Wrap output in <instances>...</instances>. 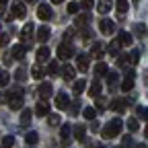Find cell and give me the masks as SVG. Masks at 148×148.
<instances>
[{"label":"cell","instance_id":"44","mask_svg":"<svg viewBox=\"0 0 148 148\" xmlns=\"http://www.w3.org/2000/svg\"><path fill=\"white\" fill-rule=\"evenodd\" d=\"M134 33H136V35H140V37H142V35H144V33H146V29H144V25H140V23H138V25H134Z\"/></svg>","mask_w":148,"mask_h":148},{"label":"cell","instance_id":"37","mask_svg":"<svg viewBox=\"0 0 148 148\" xmlns=\"http://www.w3.org/2000/svg\"><path fill=\"white\" fill-rule=\"evenodd\" d=\"M47 123H49V125H58V123H60V115H56V113H47Z\"/></svg>","mask_w":148,"mask_h":148},{"label":"cell","instance_id":"38","mask_svg":"<svg viewBox=\"0 0 148 148\" xmlns=\"http://www.w3.org/2000/svg\"><path fill=\"white\" fill-rule=\"evenodd\" d=\"M127 130H130V132H136V130H138V119L136 117H130L127 119Z\"/></svg>","mask_w":148,"mask_h":148},{"label":"cell","instance_id":"28","mask_svg":"<svg viewBox=\"0 0 148 148\" xmlns=\"http://www.w3.org/2000/svg\"><path fill=\"white\" fill-rule=\"evenodd\" d=\"M82 115H84L86 119H95V115H97V109H95V107H86V109L82 111Z\"/></svg>","mask_w":148,"mask_h":148},{"label":"cell","instance_id":"1","mask_svg":"<svg viewBox=\"0 0 148 148\" xmlns=\"http://www.w3.org/2000/svg\"><path fill=\"white\" fill-rule=\"evenodd\" d=\"M121 119H111L103 130H101V136L105 138V140H111V138H115L119 132H121Z\"/></svg>","mask_w":148,"mask_h":148},{"label":"cell","instance_id":"15","mask_svg":"<svg viewBox=\"0 0 148 148\" xmlns=\"http://www.w3.org/2000/svg\"><path fill=\"white\" fill-rule=\"evenodd\" d=\"M76 66H78V70H80V72H86V70H88V56L80 53L78 58H76Z\"/></svg>","mask_w":148,"mask_h":148},{"label":"cell","instance_id":"41","mask_svg":"<svg viewBox=\"0 0 148 148\" xmlns=\"http://www.w3.org/2000/svg\"><path fill=\"white\" fill-rule=\"evenodd\" d=\"M127 62H130V56H125V53L119 56L117 53V66H127Z\"/></svg>","mask_w":148,"mask_h":148},{"label":"cell","instance_id":"48","mask_svg":"<svg viewBox=\"0 0 148 148\" xmlns=\"http://www.w3.org/2000/svg\"><path fill=\"white\" fill-rule=\"evenodd\" d=\"M72 37H74V29H68V31H66V35H64V39H66V41H70Z\"/></svg>","mask_w":148,"mask_h":148},{"label":"cell","instance_id":"24","mask_svg":"<svg viewBox=\"0 0 148 148\" xmlns=\"http://www.w3.org/2000/svg\"><path fill=\"white\" fill-rule=\"evenodd\" d=\"M31 76H33V78H37V80L43 78V68H41V64H35V66L31 68Z\"/></svg>","mask_w":148,"mask_h":148},{"label":"cell","instance_id":"47","mask_svg":"<svg viewBox=\"0 0 148 148\" xmlns=\"http://www.w3.org/2000/svg\"><path fill=\"white\" fill-rule=\"evenodd\" d=\"M92 4H95V0H82V2H80L82 8H92Z\"/></svg>","mask_w":148,"mask_h":148},{"label":"cell","instance_id":"45","mask_svg":"<svg viewBox=\"0 0 148 148\" xmlns=\"http://www.w3.org/2000/svg\"><path fill=\"white\" fill-rule=\"evenodd\" d=\"M95 99H97V101H95V105H97V109H103V107H105V105H107V101H105V99H103V97H99V95H97V97H95Z\"/></svg>","mask_w":148,"mask_h":148},{"label":"cell","instance_id":"40","mask_svg":"<svg viewBox=\"0 0 148 148\" xmlns=\"http://www.w3.org/2000/svg\"><path fill=\"white\" fill-rule=\"evenodd\" d=\"M136 115L142 117V119H148V107H138L136 109Z\"/></svg>","mask_w":148,"mask_h":148},{"label":"cell","instance_id":"60","mask_svg":"<svg viewBox=\"0 0 148 148\" xmlns=\"http://www.w3.org/2000/svg\"><path fill=\"white\" fill-rule=\"evenodd\" d=\"M121 148H123V146H121Z\"/></svg>","mask_w":148,"mask_h":148},{"label":"cell","instance_id":"13","mask_svg":"<svg viewBox=\"0 0 148 148\" xmlns=\"http://www.w3.org/2000/svg\"><path fill=\"white\" fill-rule=\"evenodd\" d=\"M117 41H119V45H123V47L132 45V33H125V31H121V33L117 35Z\"/></svg>","mask_w":148,"mask_h":148},{"label":"cell","instance_id":"29","mask_svg":"<svg viewBox=\"0 0 148 148\" xmlns=\"http://www.w3.org/2000/svg\"><path fill=\"white\" fill-rule=\"evenodd\" d=\"M119 47H121V45H119V41H113V43H111V45L107 47L109 56H117V53H119Z\"/></svg>","mask_w":148,"mask_h":148},{"label":"cell","instance_id":"50","mask_svg":"<svg viewBox=\"0 0 148 148\" xmlns=\"http://www.w3.org/2000/svg\"><path fill=\"white\" fill-rule=\"evenodd\" d=\"M78 107H80V101H74V105H72V109H70V113H76Z\"/></svg>","mask_w":148,"mask_h":148},{"label":"cell","instance_id":"56","mask_svg":"<svg viewBox=\"0 0 148 148\" xmlns=\"http://www.w3.org/2000/svg\"><path fill=\"white\" fill-rule=\"evenodd\" d=\"M6 2H8V0H0V6H4Z\"/></svg>","mask_w":148,"mask_h":148},{"label":"cell","instance_id":"9","mask_svg":"<svg viewBox=\"0 0 148 148\" xmlns=\"http://www.w3.org/2000/svg\"><path fill=\"white\" fill-rule=\"evenodd\" d=\"M134 76H136L134 72H127V76H125L123 82H121V90H123V92H130V90L134 88Z\"/></svg>","mask_w":148,"mask_h":148},{"label":"cell","instance_id":"49","mask_svg":"<svg viewBox=\"0 0 148 148\" xmlns=\"http://www.w3.org/2000/svg\"><path fill=\"white\" fill-rule=\"evenodd\" d=\"M130 146H132V138L125 136V138H123V148H130Z\"/></svg>","mask_w":148,"mask_h":148},{"label":"cell","instance_id":"27","mask_svg":"<svg viewBox=\"0 0 148 148\" xmlns=\"http://www.w3.org/2000/svg\"><path fill=\"white\" fill-rule=\"evenodd\" d=\"M95 74H97V76H105V74H107V64L99 62V64L95 66Z\"/></svg>","mask_w":148,"mask_h":148},{"label":"cell","instance_id":"42","mask_svg":"<svg viewBox=\"0 0 148 148\" xmlns=\"http://www.w3.org/2000/svg\"><path fill=\"white\" fill-rule=\"evenodd\" d=\"M10 41V33H0V47H4Z\"/></svg>","mask_w":148,"mask_h":148},{"label":"cell","instance_id":"33","mask_svg":"<svg viewBox=\"0 0 148 148\" xmlns=\"http://www.w3.org/2000/svg\"><path fill=\"white\" fill-rule=\"evenodd\" d=\"M105 76H107V84H109V86H113V84L117 82V74H115V72H109V70H107Z\"/></svg>","mask_w":148,"mask_h":148},{"label":"cell","instance_id":"8","mask_svg":"<svg viewBox=\"0 0 148 148\" xmlns=\"http://www.w3.org/2000/svg\"><path fill=\"white\" fill-rule=\"evenodd\" d=\"M103 53H105V45L99 43V41H95V43H92V47H90V56H92L95 60H101Z\"/></svg>","mask_w":148,"mask_h":148},{"label":"cell","instance_id":"43","mask_svg":"<svg viewBox=\"0 0 148 148\" xmlns=\"http://www.w3.org/2000/svg\"><path fill=\"white\" fill-rule=\"evenodd\" d=\"M8 80H10V76L6 72H0V86H6L8 84Z\"/></svg>","mask_w":148,"mask_h":148},{"label":"cell","instance_id":"26","mask_svg":"<svg viewBox=\"0 0 148 148\" xmlns=\"http://www.w3.org/2000/svg\"><path fill=\"white\" fill-rule=\"evenodd\" d=\"M37 140H39V136H37V132H29V134L25 136V142H27L29 146H33V144H37Z\"/></svg>","mask_w":148,"mask_h":148},{"label":"cell","instance_id":"2","mask_svg":"<svg viewBox=\"0 0 148 148\" xmlns=\"http://www.w3.org/2000/svg\"><path fill=\"white\" fill-rule=\"evenodd\" d=\"M23 101H25V97H23V90H21V88L10 90V92H8V97H6L8 107H10V109H14V111L23 107Z\"/></svg>","mask_w":148,"mask_h":148},{"label":"cell","instance_id":"14","mask_svg":"<svg viewBox=\"0 0 148 148\" xmlns=\"http://www.w3.org/2000/svg\"><path fill=\"white\" fill-rule=\"evenodd\" d=\"M70 134H72V127H70L68 123H64V125L60 127V140H62V144H68Z\"/></svg>","mask_w":148,"mask_h":148},{"label":"cell","instance_id":"35","mask_svg":"<svg viewBox=\"0 0 148 148\" xmlns=\"http://www.w3.org/2000/svg\"><path fill=\"white\" fill-rule=\"evenodd\" d=\"M14 78H16L18 82H23V80L27 78V72H25V68H18V70L14 72Z\"/></svg>","mask_w":148,"mask_h":148},{"label":"cell","instance_id":"53","mask_svg":"<svg viewBox=\"0 0 148 148\" xmlns=\"http://www.w3.org/2000/svg\"><path fill=\"white\" fill-rule=\"evenodd\" d=\"M25 2H27V4H35V2H37V0H25Z\"/></svg>","mask_w":148,"mask_h":148},{"label":"cell","instance_id":"34","mask_svg":"<svg viewBox=\"0 0 148 148\" xmlns=\"http://www.w3.org/2000/svg\"><path fill=\"white\" fill-rule=\"evenodd\" d=\"M84 86H86L84 80H76V82H74V92H76V95H80V92L84 90Z\"/></svg>","mask_w":148,"mask_h":148},{"label":"cell","instance_id":"55","mask_svg":"<svg viewBox=\"0 0 148 148\" xmlns=\"http://www.w3.org/2000/svg\"><path fill=\"white\" fill-rule=\"evenodd\" d=\"M51 2H53V4H60V2H64V0H51Z\"/></svg>","mask_w":148,"mask_h":148},{"label":"cell","instance_id":"54","mask_svg":"<svg viewBox=\"0 0 148 148\" xmlns=\"http://www.w3.org/2000/svg\"><path fill=\"white\" fill-rule=\"evenodd\" d=\"M4 101H6V97H4V95H0V103H4Z\"/></svg>","mask_w":148,"mask_h":148},{"label":"cell","instance_id":"30","mask_svg":"<svg viewBox=\"0 0 148 148\" xmlns=\"http://www.w3.org/2000/svg\"><path fill=\"white\" fill-rule=\"evenodd\" d=\"M31 115H33L31 111H29V109H25L23 113H21V123H23V125H29V121H31Z\"/></svg>","mask_w":148,"mask_h":148},{"label":"cell","instance_id":"23","mask_svg":"<svg viewBox=\"0 0 148 148\" xmlns=\"http://www.w3.org/2000/svg\"><path fill=\"white\" fill-rule=\"evenodd\" d=\"M49 58V47H39V49H37V60H39V62H45Z\"/></svg>","mask_w":148,"mask_h":148},{"label":"cell","instance_id":"12","mask_svg":"<svg viewBox=\"0 0 148 148\" xmlns=\"http://www.w3.org/2000/svg\"><path fill=\"white\" fill-rule=\"evenodd\" d=\"M56 107H58V109H68L70 107V101H68L66 92H60V95L56 97Z\"/></svg>","mask_w":148,"mask_h":148},{"label":"cell","instance_id":"59","mask_svg":"<svg viewBox=\"0 0 148 148\" xmlns=\"http://www.w3.org/2000/svg\"><path fill=\"white\" fill-rule=\"evenodd\" d=\"M138 148H146V146H144V144H140V146H138Z\"/></svg>","mask_w":148,"mask_h":148},{"label":"cell","instance_id":"6","mask_svg":"<svg viewBox=\"0 0 148 148\" xmlns=\"http://www.w3.org/2000/svg\"><path fill=\"white\" fill-rule=\"evenodd\" d=\"M25 53H27V45H25V43L14 45V47H12V51H10L12 60H23V58H25Z\"/></svg>","mask_w":148,"mask_h":148},{"label":"cell","instance_id":"39","mask_svg":"<svg viewBox=\"0 0 148 148\" xmlns=\"http://www.w3.org/2000/svg\"><path fill=\"white\" fill-rule=\"evenodd\" d=\"M10 146H14V138L12 136H4L2 138V148H10Z\"/></svg>","mask_w":148,"mask_h":148},{"label":"cell","instance_id":"19","mask_svg":"<svg viewBox=\"0 0 148 148\" xmlns=\"http://www.w3.org/2000/svg\"><path fill=\"white\" fill-rule=\"evenodd\" d=\"M88 21H90V12H82V14H78V16H76V27H78V29H82Z\"/></svg>","mask_w":148,"mask_h":148},{"label":"cell","instance_id":"11","mask_svg":"<svg viewBox=\"0 0 148 148\" xmlns=\"http://www.w3.org/2000/svg\"><path fill=\"white\" fill-rule=\"evenodd\" d=\"M51 82H41L39 84V88H37V92H39V97L41 99H47V97H51Z\"/></svg>","mask_w":148,"mask_h":148},{"label":"cell","instance_id":"21","mask_svg":"<svg viewBox=\"0 0 148 148\" xmlns=\"http://www.w3.org/2000/svg\"><path fill=\"white\" fill-rule=\"evenodd\" d=\"M111 6H113V4H111V0H101V2L97 4V8H99L101 14H107V12L111 10Z\"/></svg>","mask_w":148,"mask_h":148},{"label":"cell","instance_id":"16","mask_svg":"<svg viewBox=\"0 0 148 148\" xmlns=\"http://www.w3.org/2000/svg\"><path fill=\"white\" fill-rule=\"evenodd\" d=\"M125 107H127V103L123 99H113L109 103V109H113V111H125Z\"/></svg>","mask_w":148,"mask_h":148},{"label":"cell","instance_id":"10","mask_svg":"<svg viewBox=\"0 0 148 148\" xmlns=\"http://www.w3.org/2000/svg\"><path fill=\"white\" fill-rule=\"evenodd\" d=\"M25 14H27V8H25L23 2H14V4H12V16H14V18H23Z\"/></svg>","mask_w":148,"mask_h":148},{"label":"cell","instance_id":"7","mask_svg":"<svg viewBox=\"0 0 148 148\" xmlns=\"http://www.w3.org/2000/svg\"><path fill=\"white\" fill-rule=\"evenodd\" d=\"M31 33H33V23H27L25 27H23V31L18 33V37H21V43H25L27 47H29V37H31Z\"/></svg>","mask_w":148,"mask_h":148},{"label":"cell","instance_id":"58","mask_svg":"<svg viewBox=\"0 0 148 148\" xmlns=\"http://www.w3.org/2000/svg\"><path fill=\"white\" fill-rule=\"evenodd\" d=\"M132 2H134V4H138V2H140V0H132Z\"/></svg>","mask_w":148,"mask_h":148},{"label":"cell","instance_id":"20","mask_svg":"<svg viewBox=\"0 0 148 148\" xmlns=\"http://www.w3.org/2000/svg\"><path fill=\"white\" fill-rule=\"evenodd\" d=\"M49 39V27H39V31H37V41H47Z\"/></svg>","mask_w":148,"mask_h":148},{"label":"cell","instance_id":"25","mask_svg":"<svg viewBox=\"0 0 148 148\" xmlns=\"http://www.w3.org/2000/svg\"><path fill=\"white\" fill-rule=\"evenodd\" d=\"M90 97H97V95H101V82L99 80H92L90 82V92H88Z\"/></svg>","mask_w":148,"mask_h":148},{"label":"cell","instance_id":"22","mask_svg":"<svg viewBox=\"0 0 148 148\" xmlns=\"http://www.w3.org/2000/svg\"><path fill=\"white\" fill-rule=\"evenodd\" d=\"M115 8H117L119 14H125V12L130 10V2H127V0H117V2H115Z\"/></svg>","mask_w":148,"mask_h":148},{"label":"cell","instance_id":"17","mask_svg":"<svg viewBox=\"0 0 148 148\" xmlns=\"http://www.w3.org/2000/svg\"><path fill=\"white\" fill-rule=\"evenodd\" d=\"M47 113H49V107H47L45 101H41V103H37V105H35V115L43 117V115H47Z\"/></svg>","mask_w":148,"mask_h":148},{"label":"cell","instance_id":"5","mask_svg":"<svg viewBox=\"0 0 148 148\" xmlns=\"http://www.w3.org/2000/svg\"><path fill=\"white\" fill-rule=\"evenodd\" d=\"M37 16H39L41 21H49V18L53 16L51 6H49V4H39V8H37Z\"/></svg>","mask_w":148,"mask_h":148},{"label":"cell","instance_id":"32","mask_svg":"<svg viewBox=\"0 0 148 148\" xmlns=\"http://www.w3.org/2000/svg\"><path fill=\"white\" fill-rule=\"evenodd\" d=\"M60 72V66H58V62H49V66H47V74H51V76H53V74H58Z\"/></svg>","mask_w":148,"mask_h":148},{"label":"cell","instance_id":"46","mask_svg":"<svg viewBox=\"0 0 148 148\" xmlns=\"http://www.w3.org/2000/svg\"><path fill=\"white\" fill-rule=\"evenodd\" d=\"M138 58H140V51H138V49H134V51H132V56H130V62L136 64V62H138Z\"/></svg>","mask_w":148,"mask_h":148},{"label":"cell","instance_id":"36","mask_svg":"<svg viewBox=\"0 0 148 148\" xmlns=\"http://www.w3.org/2000/svg\"><path fill=\"white\" fill-rule=\"evenodd\" d=\"M68 12H70V14H78V12H80V4H78V2H70V4H68Z\"/></svg>","mask_w":148,"mask_h":148},{"label":"cell","instance_id":"18","mask_svg":"<svg viewBox=\"0 0 148 148\" xmlns=\"http://www.w3.org/2000/svg\"><path fill=\"white\" fill-rule=\"evenodd\" d=\"M74 74H76V70H74V66H70V64L62 66V76H64L66 80H72V78H74Z\"/></svg>","mask_w":148,"mask_h":148},{"label":"cell","instance_id":"57","mask_svg":"<svg viewBox=\"0 0 148 148\" xmlns=\"http://www.w3.org/2000/svg\"><path fill=\"white\" fill-rule=\"evenodd\" d=\"M144 136H146V138H148V125H146V130H144Z\"/></svg>","mask_w":148,"mask_h":148},{"label":"cell","instance_id":"52","mask_svg":"<svg viewBox=\"0 0 148 148\" xmlns=\"http://www.w3.org/2000/svg\"><path fill=\"white\" fill-rule=\"evenodd\" d=\"M90 127H92V132H99V130H101V127H99V123H97L95 119H92V125H90Z\"/></svg>","mask_w":148,"mask_h":148},{"label":"cell","instance_id":"3","mask_svg":"<svg viewBox=\"0 0 148 148\" xmlns=\"http://www.w3.org/2000/svg\"><path fill=\"white\" fill-rule=\"evenodd\" d=\"M72 56H74V47H72L68 41L58 47V58H60V60H70Z\"/></svg>","mask_w":148,"mask_h":148},{"label":"cell","instance_id":"4","mask_svg":"<svg viewBox=\"0 0 148 148\" xmlns=\"http://www.w3.org/2000/svg\"><path fill=\"white\" fill-rule=\"evenodd\" d=\"M99 31L103 35H111V33L115 31V23L109 21V18H101V21H99Z\"/></svg>","mask_w":148,"mask_h":148},{"label":"cell","instance_id":"51","mask_svg":"<svg viewBox=\"0 0 148 148\" xmlns=\"http://www.w3.org/2000/svg\"><path fill=\"white\" fill-rule=\"evenodd\" d=\"M2 60H4V64H10V62H12V56H10V53H4Z\"/></svg>","mask_w":148,"mask_h":148},{"label":"cell","instance_id":"31","mask_svg":"<svg viewBox=\"0 0 148 148\" xmlns=\"http://www.w3.org/2000/svg\"><path fill=\"white\" fill-rule=\"evenodd\" d=\"M84 125H76L74 127V136H76V140H84Z\"/></svg>","mask_w":148,"mask_h":148}]
</instances>
